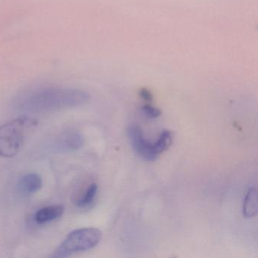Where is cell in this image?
Wrapping results in <instances>:
<instances>
[{"mask_svg": "<svg viewBox=\"0 0 258 258\" xmlns=\"http://www.w3.org/2000/svg\"><path fill=\"white\" fill-rule=\"evenodd\" d=\"M98 189H99V186H98L97 184L95 183V182L90 184L84 195L81 196L77 201L76 205L79 208H82L90 206V205H92V203H93L96 196H97Z\"/></svg>", "mask_w": 258, "mask_h": 258, "instance_id": "cell-9", "label": "cell"}, {"mask_svg": "<svg viewBox=\"0 0 258 258\" xmlns=\"http://www.w3.org/2000/svg\"><path fill=\"white\" fill-rule=\"evenodd\" d=\"M102 239V232L97 228L87 227L72 231L54 250L50 257L64 258L78 252L96 247Z\"/></svg>", "mask_w": 258, "mask_h": 258, "instance_id": "cell-3", "label": "cell"}, {"mask_svg": "<svg viewBox=\"0 0 258 258\" xmlns=\"http://www.w3.org/2000/svg\"><path fill=\"white\" fill-rule=\"evenodd\" d=\"M242 211L245 218H252L257 214V192L254 187L247 191L243 203Z\"/></svg>", "mask_w": 258, "mask_h": 258, "instance_id": "cell-8", "label": "cell"}, {"mask_svg": "<svg viewBox=\"0 0 258 258\" xmlns=\"http://www.w3.org/2000/svg\"><path fill=\"white\" fill-rule=\"evenodd\" d=\"M38 122L29 116L24 115L0 126V157L16 156L26 139L37 127Z\"/></svg>", "mask_w": 258, "mask_h": 258, "instance_id": "cell-2", "label": "cell"}, {"mask_svg": "<svg viewBox=\"0 0 258 258\" xmlns=\"http://www.w3.org/2000/svg\"><path fill=\"white\" fill-rule=\"evenodd\" d=\"M42 178L37 173H27L18 181L17 188L19 192L24 196H30L37 192L41 188Z\"/></svg>", "mask_w": 258, "mask_h": 258, "instance_id": "cell-6", "label": "cell"}, {"mask_svg": "<svg viewBox=\"0 0 258 258\" xmlns=\"http://www.w3.org/2000/svg\"><path fill=\"white\" fill-rule=\"evenodd\" d=\"M90 95L75 88L49 87L32 92L19 101V108L28 112L44 113L85 105Z\"/></svg>", "mask_w": 258, "mask_h": 258, "instance_id": "cell-1", "label": "cell"}, {"mask_svg": "<svg viewBox=\"0 0 258 258\" xmlns=\"http://www.w3.org/2000/svg\"><path fill=\"white\" fill-rule=\"evenodd\" d=\"M84 144V136L78 131L63 133L55 141V149L61 152L79 150Z\"/></svg>", "mask_w": 258, "mask_h": 258, "instance_id": "cell-5", "label": "cell"}, {"mask_svg": "<svg viewBox=\"0 0 258 258\" xmlns=\"http://www.w3.org/2000/svg\"><path fill=\"white\" fill-rule=\"evenodd\" d=\"M140 96L143 100L147 101V102H151L153 99V96L152 93L147 89H142L140 92Z\"/></svg>", "mask_w": 258, "mask_h": 258, "instance_id": "cell-11", "label": "cell"}, {"mask_svg": "<svg viewBox=\"0 0 258 258\" xmlns=\"http://www.w3.org/2000/svg\"><path fill=\"white\" fill-rule=\"evenodd\" d=\"M127 135L131 146L140 157L148 161H154L158 158L161 152L156 142L150 143L145 138L143 130L139 125L133 123L127 129Z\"/></svg>", "mask_w": 258, "mask_h": 258, "instance_id": "cell-4", "label": "cell"}, {"mask_svg": "<svg viewBox=\"0 0 258 258\" xmlns=\"http://www.w3.org/2000/svg\"><path fill=\"white\" fill-rule=\"evenodd\" d=\"M64 208L62 205H52L39 209L34 215V220L39 225L50 223L60 218L64 214Z\"/></svg>", "mask_w": 258, "mask_h": 258, "instance_id": "cell-7", "label": "cell"}, {"mask_svg": "<svg viewBox=\"0 0 258 258\" xmlns=\"http://www.w3.org/2000/svg\"><path fill=\"white\" fill-rule=\"evenodd\" d=\"M143 112L150 118H157L161 115V111L150 105H146L142 108Z\"/></svg>", "mask_w": 258, "mask_h": 258, "instance_id": "cell-10", "label": "cell"}]
</instances>
